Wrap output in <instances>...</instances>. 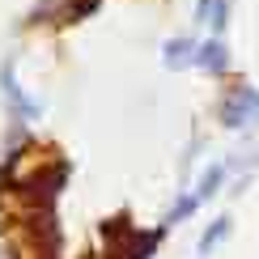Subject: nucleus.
Instances as JSON below:
<instances>
[{
    "label": "nucleus",
    "instance_id": "nucleus-1",
    "mask_svg": "<svg viewBox=\"0 0 259 259\" xmlns=\"http://www.w3.org/2000/svg\"><path fill=\"white\" fill-rule=\"evenodd\" d=\"M98 5L102 0H38L30 9V26H72V21L98 13Z\"/></svg>",
    "mask_w": 259,
    "mask_h": 259
},
{
    "label": "nucleus",
    "instance_id": "nucleus-2",
    "mask_svg": "<svg viewBox=\"0 0 259 259\" xmlns=\"http://www.w3.org/2000/svg\"><path fill=\"white\" fill-rule=\"evenodd\" d=\"M255 111H259V90L255 85H238V90L221 102V123L225 127H242L246 119H255Z\"/></svg>",
    "mask_w": 259,
    "mask_h": 259
},
{
    "label": "nucleus",
    "instance_id": "nucleus-3",
    "mask_svg": "<svg viewBox=\"0 0 259 259\" xmlns=\"http://www.w3.org/2000/svg\"><path fill=\"white\" fill-rule=\"evenodd\" d=\"M0 85H5V98H9V106H13L21 119H38V115H42V111H38V102H30V98H26V90L13 81V68H0Z\"/></svg>",
    "mask_w": 259,
    "mask_h": 259
},
{
    "label": "nucleus",
    "instance_id": "nucleus-4",
    "mask_svg": "<svg viewBox=\"0 0 259 259\" xmlns=\"http://www.w3.org/2000/svg\"><path fill=\"white\" fill-rule=\"evenodd\" d=\"M161 242V230H127V246L119 251V259H149Z\"/></svg>",
    "mask_w": 259,
    "mask_h": 259
},
{
    "label": "nucleus",
    "instance_id": "nucleus-5",
    "mask_svg": "<svg viewBox=\"0 0 259 259\" xmlns=\"http://www.w3.org/2000/svg\"><path fill=\"white\" fill-rule=\"evenodd\" d=\"M196 68H204V72H225V68H230V56H225V42H221V38L200 42V51H196Z\"/></svg>",
    "mask_w": 259,
    "mask_h": 259
},
{
    "label": "nucleus",
    "instance_id": "nucleus-6",
    "mask_svg": "<svg viewBox=\"0 0 259 259\" xmlns=\"http://www.w3.org/2000/svg\"><path fill=\"white\" fill-rule=\"evenodd\" d=\"M196 51H200V42H191V38H170L166 42V68H183V64H196Z\"/></svg>",
    "mask_w": 259,
    "mask_h": 259
},
{
    "label": "nucleus",
    "instance_id": "nucleus-7",
    "mask_svg": "<svg viewBox=\"0 0 259 259\" xmlns=\"http://www.w3.org/2000/svg\"><path fill=\"white\" fill-rule=\"evenodd\" d=\"M225 238H230V221L221 217V221H212V225H208V234L200 238V246H196V251H200V255H208L212 246H217V242H225Z\"/></svg>",
    "mask_w": 259,
    "mask_h": 259
},
{
    "label": "nucleus",
    "instance_id": "nucleus-8",
    "mask_svg": "<svg viewBox=\"0 0 259 259\" xmlns=\"http://www.w3.org/2000/svg\"><path fill=\"white\" fill-rule=\"evenodd\" d=\"M217 183H225V166H221V161H217V166H208V170H204V179H200L196 196H200V200H208L212 191H217Z\"/></svg>",
    "mask_w": 259,
    "mask_h": 259
}]
</instances>
